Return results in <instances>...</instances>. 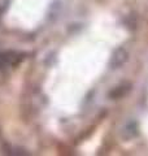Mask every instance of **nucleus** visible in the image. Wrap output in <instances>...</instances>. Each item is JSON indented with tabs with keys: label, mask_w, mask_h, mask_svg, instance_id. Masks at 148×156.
<instances>
[{
	"label": "nucleus",
	"mask_w": 148,
	"mask_h": 156,
	"mask_svg": "<svg viewBox=\"0 0 148 156\" xmlns=\"http://www.w3.org/2000/svg\"><path fill=\"white\" fill-rule=\"evenodd\" d=\"M127 58H129L127 51L123 47H118L115 50V52H113L109 65H111V68H113V69H118V68H121L127 61Z\"/></svg>",
	"instance_id": "obj_1"
},
{
	"label": "nucleus",
	"mask_w": 148,
	"mask_h": 156,
	"mask_svg": "<svg viewBox=\"0 0 148 156\" xmlns=\"http://www.w3.org/2000/svg\"><path fill=\"white\" fill-rule=\"evenodd\" d=\"M138 124L135 122V121H130V122H127L125 126L122 128V131H121V135L122 138L125 139H131V138H135V136L138 135Z\"/></svg>",
	"instance_id": "obj_2"
},
{
	"label": "nucleus",
	"mask_w": 148,
	"mask_h": 156,
	"mask_svg": "<svg viewBox=\"0 0 148 156\" xmlns=\"http://www.w3.org/2000/svg\"><path fill=\"white\" fill-rule=\"evenodd\" d=\"M130 89H131L130 83H122L118 87H116V89L111 92V96H113V98H122L130 91Z\"/></svg>",
	"instance_id": "obj_3"
}]
</instances>
